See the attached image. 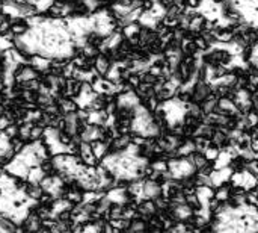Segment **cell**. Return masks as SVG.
I'll return each mask as SVG.
<instances>
[{
	"mask_svg": "<svg viewBox=\"0 0 258 233\" xmlns=\"http://www.w3.org/2000/svg\"><path fill=\"white\" fill-rule=\"evenodd\" d=\"M9 144H11V149H12L17 155H20V153L24 150V147H26L27 143H26L23 138H20V136L17 135V136H14V138L9 139Z\"/></svg>",
	"mask_w": 258,
	"mask_h": 233,
	"instance_id": "5b68a950",
	"label": "cell"
},
{
	"mask_svg": "<svg viewBox=\"0 0 258 233\" xmlns=\"http://www.w3.org/2000/svg\"><path fill=\"white\" fill-rule=\"evenodd\" d=\"M44 177H45V173L39 165L30 167L29 171H27V176H26L27 182H30V183H39Z\"/></svg>",
	"mask_w": 258,
	"mask_h": 233,
	"instance_id": "3957f363",
	"label": "cell"
},
{
	"mask_svg": "<svg viewBox=\"0 0 258 233\" xmlns=\"http://www.w3.org/2000/svg\"><path fill=\"white\" fill-rule=\"evenodd\" d=\"M112 61L104 55V53H98L95 58H94V71L97 73V74H100V76H103V77H106V74L109 73V70H110V67H112Z\"/></svg>",
	"mask_w": 258,
	"mask_h": 233,
	"instance_id": "6da1fadb",
	"label": "cell"
},
{
	"mask_svg": "<svg viewBox=\"0 0 258 233\" xmlns=\"http://www.w3.org/2000/svg\"><path fill=\"white\" fill-rule=\"evenodd\" d=\"M255 32H257V35H258V26H255Z\"/></svg>",
	"mask_w": 258,
	"mask_h": 233,
	"instance_id": "ba28073f",
	"label": "cell"
},
{
	"mask_svg": "<svg viewBox=\"0 0 258 233\" xmlns=\"http://www.w3.org/2000/svg\"><path fill=\"white\" fill-rule=\"evenodd\" d=\"M195 44H197V47H198V50H201V52H207L212 45H210V42L203 36V35H198L197 38H195Z\"/></svg>",
	"mask_w": 258,
	"mask_h": 233,
	"instance_id": "8992f818",
	"label": "cell"
},
{
	"mask_svg": "<svg viewBox=\"0 0 258 233\" xmlns=\"http://www.w3.org/2000/svg\"><path fill=\"white\" fill-rule=\"evenodd\" d=\"M3 132L9 136V139L14 138V136H17V135H18V123H11Z\"/></svg>",
	"mask_w": 258,
	"mask_h": 233,
	"instance_id": "52a82bcc",
	"label": "cell"
},
{
	"mask_svg": "<svg viewBox=\"0 0 258 233\" xmlns=\"http://www.w3.org/2000/svg\"><path fill=\"white\" fill-rule=\"evenodd\" d=\"M24 194L29 200H33V202H39L42 199V196L45 194V191L42 190V187L39 183H27L26 190H24Z\"/></svg>",
	"mask_w": 258,
	"mask_h": 233,
	"instance_id": "7a4b0ae2",
	"label": "cell"
},
{
	"mask_svg": "<svg viewBox=\"0 0 258 233\" xmlns=\"http://www.w3.org/2000/svg\"><path fill=\"white\" fill-rule=\"evenodd\" d=\"M45 130H47V127H44L38 123H33L32 130H30V141H41L45 135Z\"/></svg>",
	"mask_w": 258,
	"mask_h": 233,
	"instance_id": "277c9868",
	"label": "cell"
}]
</instances>
